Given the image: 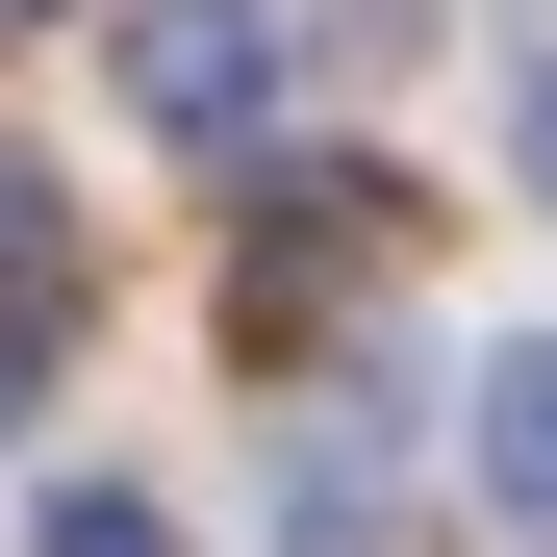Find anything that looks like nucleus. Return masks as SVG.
Listing matches in <instances>:
<instances>
[{
    "instance_id": "nucleus-1",
    "label": "nucleus",
    "mask_w": 557,
    "mask_h": 557,
    "mask_svg": "<svg viewBox=\"0 0 557 557\" xmlns=\"http://www.w3.org/2000/svg\"><path fill=\"white\" fill-rule=\"evenodd\" d=\"M381 253H406V177H381V152H278V177H253V228H228V330H253V355H305V305H355Z\"/></svg>"
},
{
    "instance_id": "nucleus-2",
    "label": "nucleus",
    "mask_w": 557,
    "mask_h": 557,
    "mask_svg": "<svg viewBox=\"0 0 557 557\" xmlns=\"http://www.w3.org/2000/svg\"><path fill=\"white\" fill-rule=\"evenodd\" d=\"M278 26H305V0H152V26H127V102H152L177 152H253V102H278Z\"/></svg>"
},
{
    "instance_id": "nucleus-3",
    "label": "nucleus",
    "mask_w": 557,
    "mask_h": 557,
    "mask_svg": "<svg viewBox=\"0 0 557 557\" xmlns=\"http://www.w3.org/2000/svg\"><path fill=\"white\" fill-rule=\"evenodd\" d=\"M482 507L557 557V330H532V355H482Z\"/></svg>"
},
{
    "instance_id": "nucleus-4",
    "label": "nucleus",
    "mask_w": 557,
    "mask_h": 557,
    "mask_svg": "<svg viewBox=\"0 0 557 557\" xmlns=\"http://www.w3.org/2000/svg\"><path fill=\"white\" fill-rule=\"evenodd\" d=\"M0 330H76V203H51V152H0Z\"/></svg>"
},
{
    "instance_id": "nucleus-5",
    "label": "nucleus",
    "mask_w": 557,
    "mask_h": 557,
    "mask_svg": "<svg viewBox=\"0 0 557 557\" xmlns=\"http://www.w3.org/2000/svg\"><path fill=\"white\" fill-rule=\"evenodd\" d=\"M51 557H177V507L152 482H51Z\"/></svg>"
},
{
    "instance_id": "nucleus-6",
    "label": "nucleus",
    "mask_w": 557,
    "mask_h": 557,
    "mask_svg": "<svg viewBox=\"0 0 557 557\" xmlns=\"http://www.w3.org/2000/svg\"><path fill=\"white\" fill-rule=\"evenodd\" d=\"M507 152H532V203H557V51H532V76H507Z\"/></svg>"
},
{
    "instance_id": "nucleus-7",
    "label": "nucleus",
    "mask_w": 557,
    "mask_h": 557,
    "mask_svg": "<svg viewBox=\"0 0 557 557\" xmlns=\"http://www.w3.org/2000/svg\"><path fill=\"white\" fill-rule=\"evenodd\" d=\"M26 381H51V355H26V330H0V431H26Z\"/></svg>"
},
{
    "instance_id": "nucleus-8",
    "label": "nucleus",
    "mask_w": 557,
    "mask_h": 557,
    "mask_svg": "<svg viewBox=\"0 0 557 557\" xmlns=\"http://www.w3.org/2000/svg\"><path fill=\"white\" fill-rule=\"evenodd\" d=\"M330 26H406V0H330Z\"/></svg>"
},
{
    "instance_id": "nucleus-9",
    "label": "nucleus",
    "mask_w": 557,
    "mask_h": 557,
    "mask_svg": "<svg viewBox=\"0 0 557 557\" xmlns=\"http://www.w3.org/2000/svg\"><path fill=\"white\" fill-rule=\"evenodd\" d=\"M0 26H51V0H0Z\"/></svg>"
}]
</instances>
